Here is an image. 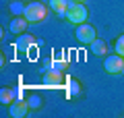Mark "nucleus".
Returning <instances> with one entry per match:
<instances>
[{"instance_id": "1", "label": "nucleus", "mask_w": 124, "mask_h": 118, "mask_svg": "<svg viewBox=\"0 0 124 118\" xmlns=\"http://www.w3.org/2000/svg\"><path fill=\"white\" fill-rule=\"evenodd\" d=\"M87 15H89V13H87V6H83V2H70L64 17L68 19V23L81 25V23L87 21Z\"/></svg>"}, {"instance_id": "2", "label": "nucleus", "mask_w": 124, "mask_h": 118, "mask_svg": "<svg viewBox=\"0 0 124 118\" xmlns=\"http://www.w3.org/2000/svg\"><path fill=\"white\" fill-rule=\"evenodd\" d=\"M46 15H48V8H46L41 2H29V4L25 6V15H23V17L29 23H41L46 19Z\"/></svg>"}, {"instance_id": "3", "label": "nucleus", "mask_w": 124, "mask_h": 118, "mask_svg": "<svg viewBox=\"0 0 124 118\" xmlns=\"http://www.w3.org/2000/svg\"><path fill=\"white\" fill-rule=\"evenodd\" d=\"M103 68H106V73H110V75L124 73V56H120V54L108 56L106 60H103Z\"/></svg>"}, {"instance_id": "4", "label": "nucleus", "mask_w": 124, "mask_h": 118, "mask_svg": "<svg viewBox=\"0 0 124 118\" xmlns=\"http://www.w3.org/2000/svg\"><path fill=\"white\" fill-rule=\"evenodd\" d=\"M77 39H79L81 44H93L95 42V29H93L89 23H81L79 27H77Z\"/></svg>"}, {"instance_id": "5", "label": "nucleus", "mask_w": 124, "mask_h": 118, "mask_svg": "<svg viewBox=\"0 0 124 118\" xmlns=\"http://www.w3.org/2000/svg\"><path fill=\"white\" fill-rule=\"evenodd\" d=\"M62 81H64V77H62V70H56V68H46L44 73V83L46 85H60Z\"/></svg>"}, {"instance_id": "6", "label": "nucleus", "mask_w": 124, "mask_h": 118, "mask_svg": "<svg viewBox=\"0 0 124 118\" xmlns=\"http://www.w3.org/2000/svg\"><path fill=\"white\" fill-rule=\"evenodd\" d=\"M27 110H29V104H27V100L13 101V104H10V116H13V118H23V116L27 114Z\"/></svg>"}, {"instance_id": "7", "label": "nucleus", "mask_w": 124, "mask_h": 118, "mask_svg": "<svg viewBox=\"0 0 124 118\" xmlns=\"http://www.w3.org/2000/svg\"><path fill=\"white\" fill-rule=\"evenodd\" d=\"M27 25H29V21H27L25 17H15L13 21H10V33H15V35H21L23 31L27 29Z\"/></svg>"}, {"instance_id": "8", "label": "nucleus", "mask_w": 124, "mask_h": 118, "mask_svg": "<svg viewBox=\"0 0 124 118\" xmlns=\"http://www.w3.org/2000/svg\"><path fill=\"white\" fill-rule=\"evenodd\" d=\"M17 95H19V89H15V87H2V91H0V101L6 104V106H10Z\"/></svg>"}, {"instance_id": "9", "label": "nucleus", "mask_w": 124, "mask_h": 118, "mask_svg": "<svg viewBox=\"0 0 124 118\" xmlns=\"http://www.w3.org/2000/svg\"><path fill=\"white\" fill-rule=\"evenodd\" d=\"M68 0H50V8L58 15H66V8H68Z\"/></svg>"}, {"instance_id": "10", "label": "nucleus", "mask_w": 124, "mask_h": 118, "mask_svg": "<svg viewBox=\"0 0 124 118\" xmlns=\"http://www.w3.org/2000/svg\"><path fill=\"white\" fill-rule=\"evenodd\" d=\"M91 52L95 54V56H106L108 54V44L103 42V39H95L91 44Z\"/></svg>"}, {"instance_id": "11", "label": "nucleus", "mask_w": 124, "mask_h": 118, "mask_svg": "<svg viewBox=\"0 0 124 118\" xmlns=\"http://www.w3.org/2000/svg\"><path fill=\"white\" fill-rule=\"evenodd\" d=\"M17 46H19V50H29L31 46H35V37H33V35H25V33H21V37H19Z\"/></svg>"}, {"instance_id": "12", "label": "nucleus", "mask_w": 124, "mask_h": 118, "mask_svg": "<svg viewBox=\"0 0 124 118\" xmlns=\"http://www.w3.org/2000/svg\"><path fill=\"white\" fill-rule=\"evenodd\" d=\"M66 93H68V97L70 95H79V91H81V85H79V81L77 79H66Z\"/></svg>"}, {"instance_id": "13", "label": "nucleus", "mask_w": 124, "mask_h": 118, "mask_svg": "<svg viewBox=\"0 0 124 118\" xmlns=\"http://www.w3.org/2000/svg\"><path fill=\"white\" fill-rule=\"evenodd\" d=\"M25 6L27 4H23V2H17V0H15V2H10V13L13 15H25Z\"/></svg>"}, {"instance_id": "14", "label": "nucleus", "mask_w": 124, "mask_h": 118, "mask_svg": "<svg viewBox=\"0 0 124 118\" xmlns=\"http://www.w3.org/2000/svg\"><path fill=\"white\" fill-rule=\"evenodd\" d=\"M27 104H29V108H41L44 100H41L39 95H29L27 97Z\"/></svg>"}, {"instance_id": "15", "label": "nucleus", "mask_w": 124, "mask_h": 118, "mask_svg": "<svg viewBox=\"0 0 124 118\" xmlns=\"http://www.w3.org/2000/svg\"><path fill=\"white\" fill-rule=\"evenodd\" d=\"M116 54L124 56V35H120V37L116 39Z\"/></svg>"}, {"instance_id": "16", "label": "nucleus", "mask_w": 124, "mask_h": 118, "mask_svg": "<svg viewBox=\"0 0 124 118\" xmlns=\"http://www.w3.org/2000/svg\"><path fill=\"white\" fill-rule=\"evenodd\" d=\"M50 66L56 68V70H64V68H66V60H52V62H50Z\"/></svg>"}, {"instance_id": "17", "label": "nucleus", "mask_w": 124, "mask_h": 118, "mask_svg": "<svg viewBox=\"0 0 124 118\" xmlns=\"http://www.w3.org/2000/svg\"><path fill=\"white\" fill-rule=\"evenodd\" d=\"M68 2H85V0H68Z\"/></svg>"}]
</instances>
